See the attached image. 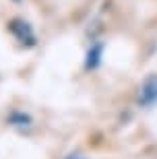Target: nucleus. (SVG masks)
Segmentation results:
<instances>
[{"label": "nucleus", "mask_w": 157, "mask_h": 159, "mask_svg": "<svg viewBox=\"0 0 157 159\" xmlns=\"http://www.w3.org/2000/svg\"><path fill=\"white\" fill-rule=\"evenodd\" d=\"M8 29L15 37H17L21 43H27V46H33L35 43V33H33V27H31L27 21L23 19H12L11 23H8Z\"/></svg>", "instance_id": "obj_2"}, {"label": "nucleus", "mask_w": 157, "mask_h": 159, "mask_svg": "<svg viewBox=\"0 0 157 159\" xmlns=\"http://www.w3.org/2000/svg\"><path fill=\"white\" fill-rule=\"evenodd\" d=\"M136 101L143 107H151L157 103V75H149L141 83L139 93H136Z\"/></svg>", "instance_id": "obj_1"}, {"label": "nucleus", "mask_w": 157, "mask_h": 159, "mask_svg": "<svg viewBox=\"0 0 157 159\" xmlns=\"http://www.w3.org/2000/svg\"><path fill=\"white\" fill-rule=\"evenodd\" d=\"M101 54H104V43H93L87 52V60H85V66L89 70L91 68H97L99 62H101Z\"/></svg>", "instance_id": "obj_3"}, {"label": "nucleus", "mask_w": 157, "mask_h": 159, "mask_svg": "<svg viewBox=\"0 0 157 159\" xmlns=\"http://www.w3.org/2000/svg\"><path fill=\"white\" fill-rule=\"evenodd\" d=\"M8 122L12 124V126H29L31 124V118L27 116V114H23V112H15L11 116V120Z\"/></svg>", "instance_id": "obj_4"}, {"label": "nucleus", "mask_w": 157, "mask_h": 159, "mask_svg": "<svg viewBox=\"0 0 157 159\" xmlns=\"http://www.w3.org/2000/svg\"><path fill=\"white\" fill-rule=\"evenodd\" d=\"M66 159H85V157H83V155H79V153H72V155H68Z\"/></svg>", "instance_id": "obj_5"}]
</instances>
